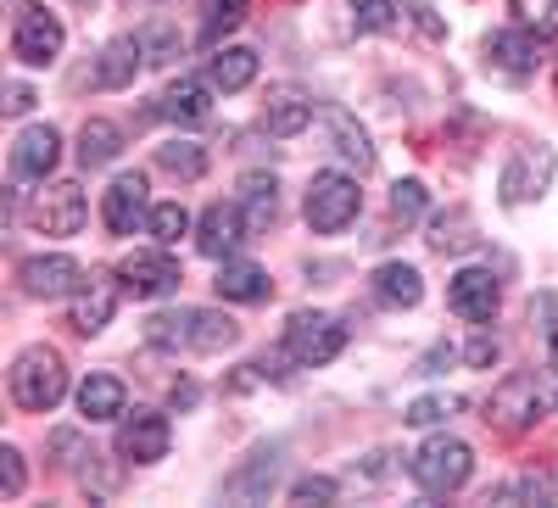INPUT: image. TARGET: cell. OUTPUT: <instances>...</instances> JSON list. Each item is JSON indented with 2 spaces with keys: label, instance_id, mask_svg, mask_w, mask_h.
I'll return each mask as SVG.
<instances>
[{
  "label": "cell",
  "instance_id": "1",
  "mask_svg": "<svg viewBox=\"0 0 558 508\" xmlns=\"http://www.w3.org/2000/svg\"><path fill=\"white\" fill-rule=\"evenodd\" d=\"M146 341L162 352H223L241 341V325L218 307H173L146 318Z\"/></svg>",
  "mask_w": 558,
  "mask_h": 508
},
{
  "label": "cell",
  "instance_id": "2",
  "mask_svg": "<svg viewBox=\"0 0 558 508\" xmlns=\"http://www.w3.org/2000/svg\"><path fill=\"white\" fill-rule=\"evenodd\" d=\"M12 402L23 413H51L62 397H68V363L57 347H23L12 358Z\"/></svg>",
  "mask_w": 558,
  "mask_h": 508
},
{
  "label": "cell",
  "instance_id": "3",
  "mask_svg": "<svg viewBox=\"0 0 558 508\" xmlns=\"http://www.w3.org/2000/svg\"><path fill=\"white\" fill-rule=\"evenodd\" d=\"M347 347V318L336 313H291L286 318V336H279V363H291V368H324V363H336Z\"/></svg>",
  "mask_w": 558,
  "mask_h": 508
},
{
  "label": "cell",
  "instance_id": "4",
  "mask_svg": "<svg viewBox=\"0 0 558 508\" xmlns=\"http://www.w3.org/2000/svg\"><path fill=\"white\" fill-rule=\"evenodd\" d=\"M408 475L425 497H447L475 475V447L458 436H430L418 452H408Z\"/></svg>",
  "mask_w": 558,
  "mask_h": 508
},
{
  "label": "cell",
  "instance_id": "5",
  "mask_svg": "<svg viewBox=\"0 0 558 508\" xmlns=\"http://www.w3.org/2000/svg\"><path fill=\"white\" fill-rule=\"evenodd\" d=\"M302 213H307L313 235H341V229L363 213L357 173H341V168L313 173V179H307V196H302Z\"/></svg>",
  "mask_w": 558,
  "mask_h": 508
},
{
  "label": "cell",
  "instance_id": "6",
  "mask_svg": "<svg viewBox=\"0 0 558 508\" xmlns=\"http://www.w3.org/2000/svg\"><path fill=\"white\" fill-rule=\"evenodd\" d=\"M558 173V152L553 146H520L514 157L502 162L497 173V191H502V207H525V202H542L547 196V184Z\"/></svg>",
  "mask_w": 558,
  "mask_h": 508
},
{
  "label": "cell",
  "instance_id": "7",
  "mask_svg": "<svg viewBox=\"0 0 558 508\" xmlns=\"http://www.w3.org/2000/svg\"><path fill=\"white\" fill-rule=\"evenodd\" d=\"M536 420H542V386H536V375H508L486 397V425L497 436H525Z\"/></svg>",
  "mask_w": 558,
  "mask_h": 508
},
{
  "label": "cell",
  "instance_id": "8",
  "mask_svg": "<svg viewBox=\"0 0 558 508\" xmlns=\"http://www.w3.org/2000/svg\"><path fill=\"white\" fill-rule=\"evenodd\" d=\"M62 45H68L62 17L28 0V7L17 12V23H12V57H17L23 68H51V62L62 57Z\"/></svg>",
  "mask_w": 558,
  "mask_h": 508
},
{
  "label": "cell",
  "instance_id": "9",
  "mask_svg": "<svg viewBox=\"0 0 558 508\" xmlns=\"http://www.w3.org/2000/svg\"><path fill=\"white\" fill-rule=\"evenodd\" d=\"M89 280V274L68 257V252H34L17 263V286L23 297L34 302H57V297H78V286Z\"/></svg>",
  "mask_w": 558,
  "mask_h": 508
},
{
  "label": "cell",
  "instance_id": "10",
  "mask_svg": "<svg viewBox=\"0 0 558 508\" xmlns=\"http://www.w3.org/2000/svg\"><path fill=\"white\" fill-rule=\"evenodd\" d=\"M118 280H123V291L134 302H157V297H173L179 291L184 274H179V257L168 246H151V252H129L118 263Z\"/></svg>",
  "mask_w": 558,
  "mask_h": 508
},
{
  "label": "cell",
  "instance_id": "11",
  "mask_svg": "<svg viewBox=\"0 0 558 508\" xmlns=\"http://www.w3.org/2000/svg\"><path fill=\"white\" fill-rule=\"evenodd\" d=\"M168 447H173L168 413L134 408L118 420V458H129V464H157V458H168Z\"/></svg>",
  "mask_w": 558,
  "mask_h": 508
},
{
  "label": "cell",
  "instance_id": "12",
  "mask_svg": "<svg viewBox=\"0 0 558 508\" xmlns=\"http://www.w3.org/2000/svg\"><path fill=\"white\" fill-rule=\"evenodd\" d=\"M246 241H252V223H246L241 202H213V207L202 213V223H196V252L213 257V263L235 257Z\"/></svg>",
  "mask_w": 558,
  "mask_h": 508
},
{
  "label": "cell",
  "instance_id": "13",
  "mask_svg": "<svg viewBox=\"0 0 558 508\" xmlns=\"http://www.w3.org/2000/svg\"><path fill=\"white\" fill-rule=\"evenodd\" d=\"M502 302V286L492 268H458L447 286V307L463 318V325H492V313Z\"/></svg>",
  "mask_w": 558,
  "mask_h": 508
},
{
  "label": "cell",
  "instance_id": "14",
  "mask_svg": "<svg viewBox=\"0 0 558 508\" xmlns=\"http://www.w3.org/2000/svg\"><path fill=\"white\" fill-rule=\"evenodd\" d=\"M89 218V202L73 179H57V184H45L39 202H34V229L39 235H78Z\"/></svg>",
  "mask_w": 558,
  "mask_h": 508
},
{
  "label": "cell",
  "instance_id": "15",
  "mask_svg": "<svg viewBox=\"0 0 558 508\" xmlns=\"http://www.w3.org/2000/svg\"><path fill=\"white\" fill-rule=\"evenodd\" d=\"M62 162V134L51 123H28L17 141H12V173L28 179V184H45Z\"/></svg>",
  "mask_w": 558,
  "mask_h": 508
},
{
  "label": "cell",
  "instance_id": "16",
  "mask_svg": "<svg viewBox=\"0 0 558 508\" xmlns=\"http://www.w3.org/2000/svg\"><path fill=\"white\" fill-rule=\"evenodd\" d=\"M101 218H107L112 235H134V229H146V218H151L146 179H140V173H118L107 184V196H101Z\"/></svg>",
  "mask_w": 558,
  "mask_h": 508
},
{
  "label": "cell",
  "instance_id": "17",
  "mask_svg": "<svg viewBox=\"0 0 558 508\" xmlns=\"http://www.w3.org/2000/svg\"><path fill=\"white\" fill-rule=\"evenodd\" d=\"M486 62L492 68H502V73H514V78H525V73H536L542 68V34L536 28H497V34H486Z\"/></svg>",
  "mask_w": 558,
  "mask_h": 508
},
{
  "label": "cell",
  "instance_id": "18",
  "mask_svg": "<svg viewBox=\"0 0 558 508\" xmlns=\"http://www.w3.org/2000/svg\"><path fill=\"white\" fill-rule=\"evenodd\" d=\"M279 458H286V447H257L246 464L223 481V497H235V503H268V492L279 486Z\"/></svg>",
  "mask_w": 558,
  "mask_h": 508
},
{
  "label": "cell",
  "instance_id": "19",
  "mask_svg": "<svg viewBox=\"0 0 558 508\" xmlns=\"http://www.w3.org/2000/svg\"><path fill=\"white\" fill-rule=\"evenodd\" d=\"M118 297H123V280L112 286L107 274H89V280L78 286V297H73V330L78 336H101L112 325V313H118Z\"/></svg>",
  "mask_w": 558,
  "mask_h": 508
},
{
  "label": "cell",
  "instance_id": "20",
  "mask_svg": "<svg viewBox=\"0 0 558 508\" xmlns=\"http://www.w3.org/2000/svg\"><path fill=\"white\" fill-rule=\"evenodd\" d=\"M313 112H318L313 96H302L296 84H279V89H268V101H263V129L274 134V141H296V134L313 123Z\"/></svg>",
  "mask_w": 558,
  "mask_h": 508
},
{
  "label": "cell",
  "instance_id": "21",
  "mask_svg": "<svg viewBox=\"0 0 558 508\" xmlns=\"http://www.w3.org/2000/svg\"><path fill=\"white\" fill-rule=\"evenodd\" d=\"M157 112L168 123H179V129H202L213 118V78H179V84H168Z\"/></svg>",
  "mask_w": 558,
  "mask_h": 508
},
{
  "label": "cell",
  "instance_id": "22",
  "mask_svg": "<svg viewBox=\"0 0 558 508\" xmlns=\"http://www.w3.org/2000/svg\"><path fill=\"white\" fill-rule=\"evenodd\" d=\"M213 291H218L223 302H268V297H274V280H268V268H257V263H246V257H223Z\"/></svg>",
  "mask_w": 558,
  "mask_h": 508
},
{
  "label": "cell",
  "instance_id": "23",
  "mask_svg": "<svg viewBox=\"0 0 558 508\" xmlns=\"http://www.w3.org/2000/svg\"><path fill=\"white\" fill-rule=\"evenodd\" d=\"M140 62H146V51H140V39H112L107 51L96 57V68H89V89H129Z\"/></svg>",
  "mask_w": 558,
  "mask_h": 508
},
{
  "label": "cell",
  "instance_id": "24",
  "mask_svg": "<svg viewBox=\"0 0 558 508\" xmlns=\"http://www.w3.org/2000/svg\"><path fill=\"white\" fill-rule=\"evenodd\" d=\"M368 291H375V302H386V307H418L425 302V274H418L413 263H380Z\"/></svg>",
  "mask_w": 558,
  "mask_h": 508
},
{
  "label": "cell",
  "instance_id": "25",
  "mask_svg": "<svg viewBox=\"0 0 558 508\" xmlns=\"http://www.w3.org/2000/svg\"><path fill=\"white\" fill-rule=\"evenodd\" d=\"M207 78H213V89H223V96H241V89L257 78V51L252 45H218L213 62H207Z\"/></svg>",
  "mask_w": 558,
  "mask_h": 508
},
{
  "label": "cell",
  "instance_id": "26",
  "mask_svg": "<svg viewBox=\"0 0 558 508\" xmlns=\"http://www.w3.org/2000/svg\"><path fill=\"white\" fill-rule=\"evenodd\" d=\"M78 413H84L89 425L123 420V413H129V391H123V380H118V375H89V380L78 386Z\"/></svg>",
  "mask_w": 558,
  "mask_h": 508
},
{
  "label": "cell",
  "instance_id": "27",
  "mask_svg": "<svg viewBox=\"0 0 558 508\" xmlns=\"http://www.w3.org/2000/svg\"><path fill=\"white\" fill-rule=\"evenodd\" d=\"M118 157H123V129L112 118H84V129H78V162L96 173V168H107Z\"/></svg>",
  "mask_w": 558,
  "mask_h": 508
},
{
  "label": "cell",
  "instance_id": "28",
  "mask_svg": "<svg viewBox=\"0 0 558 508\" xmlns=\"http://www.w3.org/2000/svg\"><path fill=\"white\" fill-rule=\"evenodd\" d=\"M235 202H241V213H246V223H252V235H263V229L279 218V179H274V173H246Z\"/></svg>",
  "mask_w": 558,
  "mask_h": 508
},
{
  "label": "cell",
  "instance_id": "29",
  "mask_svg": "<svg viewBox=\"0 0 558 508\" xmlns=\"http://www.w3.org/2000/svg\"><path fill=\"white\" fill-rule=\"evenodd\" d=\"M430 246H436V252H470V246H481L470 207H447V213H436V218H430Z\"/></svg>",
  "mask_w": 558,
  "mask_h": 508
},
{
  "label": "cell",
  "instance_id": "30",
  "mask_svg": "<svg viewBox=\"0 0 558 508\" xmlns=\"http://www.w3.org/2000/svg\"><path fill=\"white\" fill-rule=\"evenodd\" d=\"M157 168L173 173V179H184V184H196V179L207 173V146H196V141H168V146H157Z\"/></svg>",
  "mask_w": 558,
  "mask_h": 508
},
{
  "label": "cell",
  "instance_id": "31",
  "mask_svg": "<svg viewBox=\"0 0 558 508\" xmlns=\"http://www.w3.org/2000/svg\"><path fill=\"white\" fill-rule=\"evenodd\" d=\"M246 7H252V0H207V23H202V45H207V51H218L223 34H235L246 23Z\"/></svg>",
  "mask_w": 558,
  "mask_h": 508
},
{
  "label": "cell",
  "instance_id": "32",
  "mask_svg": "<svg viewBox=\"0 0 558 508\" xmlns=\"http://www.w3.org/2000/svg\"><path fill=\"white\" fill-rule=\"evenodd\" d=\"M492 503H553V475L547 470H525L514 481H502L492 492Z\"/></svg>",
  "mask_w": 558,
  "mask_h": 508
},
{
  "label": "cell",
  "instance_id": "33",
  "mask_svg": "<svg viewBox=\"0 0 558 508\" xmlns=\"http://www.w3.org/2000/svg\"><path fill=\"white\" fill-rule=\"evenodd\" d=\"M336 152L357 168V173H368V168H375V146H368V134L347 118V112H336Z\"/></svg>",
  "mask_w": 558,
  "mask_h": 508
},
{
  "label": "cell",
  "instance_id": "34",
  "mask_svg": "<svg viewBox=\"0 0 558 508\" xmlns=\"http://www.w3.org/2000/svg\"><path fill=\"white\" fill-rule=\"evenodd\" d=\"M352 28L357 34H391L397 28V0H352Z\"/></svg>",
  "mask_w": 558,
  "mask_h": 508
},
{
  "label": "cell",
  "instance_id": "35",
  "mask_svg": "<svg viewBox=\"0 0 558 508\" xmlns=\"http://www.w3.org/2000/svg\"><path fill=\"white\" fill-rule=\"evenodd\" d=\"M134 39H140V51H146V62H151V68H168V62L179 57V28H168V23L140 28Z\"/></svg>",
  "mask_w": 558,
  "mask_h": 508
},
{
  "label": "cell",
  "instance_id": "36",
  "mask_svg": "<svg viewBox=\"0 0 558 508\" xmlns=\"http://www.w3.org/2000/svg\"><path fill=\"white\" fill-rule=\"evenodd\" d=\"M146 229H151V241H157V246H173L184 229H191V213H184L179 202H162V207H151Z\"/></svg>",
  "mask_w": 558,
  "mask_h": 508
},
{
  "label": "cell",
  "instance_id": "37",
  "mask_svg": "<svg viewBox=\"0 0 558 508\" xmlns=\"http://www.w3.org/2000/svg\"><path fill=\"white\" fill-rule=\"evenodd\" d=\"M425 207H430V191H425V179H397V184H391V213H397L402 223L425 218Z\"/></svg>",
  "mask_w": 558,
  "mask_h": 508
},
{
  "label": "cell",
  "instance_id": "38",
  "mask_svg": "<svg viewBox=\"0 0 558 508\" xmlns=\"http://www.w3.org/2000/svg\"><path fill=\"white\" fill-rule=\"evenodd\" d=\"M402 420H408L413 431H430V425L452 420V397H418V402H408V413H402Z\"/></svg>",
  "mask_w": 558,
  "mask_h": 508
},
{
  "label": "cell",
  "instance_id": "39",
  "mask_svg": "<svg viewBox=\"0 0 558 508\" xmlns=\"http://www.w3.org/2000/svg\"><path fill=\"white\" fill-rule=\"evenodd\" d=\"M514 12L536 34H558V0H514Z\"/></svg>",
  "mask_w": 558,
  "mask_h": 508
},
{
  "label": "cell",
  "instance_id": "40",
  "mask_svg": "<svg viewBox=\"0 0 558 508\" xmlns=\"http://www.w3.org/2000/svg\"><path fill=\"white\" fill-rule=\"evenodd\" d=\"M341 497V486L330 481V475H302V481H291V503H336Z\"/></svg>",
  "mask_w": 558,
  "mask_h": 508
},
{
  "label": "cell",
  "instance_id": "41",
  "mask_svg": "<svg viewBox=\"0 0 558 508\" xmlns=\"http://www.w3.org/2000/svg\"><path fill=\"white\" fill-rule=\"evenodd\" d=\"M23 481H28L23 452H17V447H0V492H7V497H23Z\"/></svg>",
  "mask_w": 558,
  "mask_h": 508
},
{
  "label": "cell",
  "instance_id": "42",
  "mask_svg": "<svg viewBox=\"0 0 558 508\" xmlns=\"http://www.w3.org/2000/svg\"><path fill=\"white\" fill-rule=\"evenodd\" d=\"M536 318H542V336H547V358H553V368H558V297H553V291L536 297Z\"/></svg>",
  "mask_w": 558,
  "mask_h": 508
},
{
  "label": "cell",
  "instance_id": "43",
  "mask_svg": "<svg viewBox=\"0 0 558 508\" xmlns=\"http://www.w3.org/2000/svg\"><path fill=\"white\" fill-rule=\"evenodd\" d=\"M463 363H470V368H492L497 363V341L492 336H475L470 347H463Z\"/></svg>",
  "mask_w": 558,
  "mask_h": 508
},
{
  "label": "cell",
  "instance_id": "44",
  "mask_svg": "<svg viewBox=\"0 0 558 508\" xmlns=\"http://www.w3.org/2000/svg\"><path fill=\"white\" fill-rule=\"evenodd\" d=\"M441 363H452V347L447 341H436L425 358H418V375H441Z\"/></svg>",
  "mask_w": 558,
  "mask_h": 508
},
{
  "label": "cell",
  "instance_id": "45",
  "mask_svg": "<svg viewBox=\"0 0 558 508\" xmlns=\"http://www.w3.org/2000/svg\"><path fill=\"white\" fill-rule=\"evenodd\" d=\"M28 107H34V89H28V84H7V112L23 118Z\"/></svg>",
  "mask_w": 558,
  "mask_h": 508
}]
</instances>
